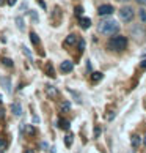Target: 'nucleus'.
Returning a JSON list of instances; mask_svg holds the SVG:
<instances>
[{
    "mask_svg": "<svg viewBox=\"0 0 146 153\" xmlns=\"http://www.w3.org/2000/svg\"><path fill=\"white\" fill-rule=\"evenodd\" d=\"M98 30L99 33H102V35H113V33H118V30H120V24L115 21V19H104L99 22L98 25Z\"/></svg>",
    "mask_w": 146,
    "mask_h": 153,
    "instance_id": "1",
    "label": "nucleus"
},
{
    "mask_svg": "<svg viewBox=\"0 0 146 153\" xmlns=\"http://www.w3.org/2000/svg\"><path fill=\"white\" fill-rule=\"evenodd\" d=\"M109 48L113 49V51H118V52H121V51H124L127 48V38L121 36V35L113 36L110 39V43H109Z\"/></svg>",
    "mask_w": 146,
    "mask_h": 153,
    "instance_id": "2",
    "label": "nucleus"
},
{
    "mask_svg": "<svg viewBox=\"0 0 146 153\" xmlns=\"http://www.w3.org/2000/svg\"><path fill=\"white\" fill-rule=\"evenodd\" d=\"M129 33H131V36L135 39L137 43H142L143 39L146 38V30H145V27H143L142 24L132 25V27H131V30H129Z\"/></svg>",
    "mask_w": 146,
    "mask_h": 153,
    "instance_id": "3",
    "label": "nucleus"
},
{
    "mask_svg": "<svg viewBox=\"0 0 146 153\" xmlns=\"http://www.w3.org/2000/svg\"><path fill=\"white\" fill-rule=\"evenodd\" d=\"M118 16H120V19L123 22H132L134 18H135V11H134L132 7L124 5V7H121L120 11H118Z\"/></svg>",
    "mask_w": 146,
    "mask_h": 153,
    "instance_id": "4",
    "label": "nucleus"
},
{
    "mask_svg": "<svg viewBox=\"0 0 146 153\" xmlns=\"http://www.w3.org/2000/svg\"><path fill=\"white\" fill-rule=\"evenodd\" d=\"M113 11H115V8L112 5L105 3V5H101L98 8V14L99 16H110V14H113Z\"/></svg>",
    "mask_w": 146,
    "mask_h": 153,
    "instance_id": "5",
    "label": "nucleus"
},
{
    "mask_svg": "<svg viewBox=\"0 0 146 153\" xmlns=\"http://www.w3.org/2000/svg\"><path fill=\"white\" fill-rule=\"evenodd\" d=\"M72 68H74V63H72L71 60H65V62H61V65H60V71L61 73H71Z\"/></svg>",
    "mask_w": 146,
    "mask_h": 153,
    "instance_id": "6",
    "label": "nucleus"
},
{
    "mask_svg": "<svg viewBox=\"0 0 146 153\" xmlns=\"http://www.w3.org/2000/svg\"><path fill=\"white\" fill-rule=\"evenodd\" d=\"M11 112H13L16 117H21L22 115V106L19 103H13L11 104Z\"/></svg>",
    "mask_w": 146,
    "mask_h": 153,
    "instance_id": "7",
    "label": "nucleus"
},
{
    "mask_svg": "<svg viewBox=\"0 0 146 153\" xmlns=\"http://www.w3.org/2000/svg\"><path fill=\"white\" fill-rule=\"evenodd\" d=\"M0 85L5 88V92H11V81L8 77H0Z\"/></svg>",
    "mask_w": 146,
    "mask_h": 153,
    "instance_id": "8",
    "label": "nucleus"
},
{
    "mask_svg": "<svg viewBox=\"0 0 146 153\" xmlns=\"http://www.w3.org/2000/svg\"><path fill=\"white\" fill-rule=\"evenodd\" d=\"M14 22H16V25H18V29H19L21 32L25 30V24H24V18H22V16H16Z\"/></svg>",
    "mask_w": 146,
    "mask_h": 153,
    "instance_id": "9",
    "label": "nucleus"
},
{
    "mask_svg": "<svg viewBox=\"0 0 146 153\" xmlns=\"http://www.w3.org/2000/svg\"><path fill=\"white\" fill-rule=\"evenodd\" d=\"M79 22H80L82 29H90V25H91V19H90V18H80Z\"/></svg>",
    "mask_w": 146,
    "mask_h": 153,
    "instance_id": "10",
    "label": "nucleus"
},
{
    "mask_svg": "<svg viewBox=\"0 0 146 153\" xmlns=\"http://www.w3.org/2000/svg\"><path fill=\"white\" fill-rule=\"evenodd\" d=\"M131 142H132V147H134V149H138V145L142 144V139H140V136L134 134L132 137H131Z\"/></svg>",
    "mask_w": 146,
    "mask_h": 153,
    "instance_id": "11",
    "label": "nucleus"
},
{
    "mask_svg": "<svg viewBox=\"0 0 146 153\" xmlns=\"http://www.w3.org/2000/svg\"><path fill=\"white\" fill-rule=\"evenodd\" d=\"M76 41H77L76 35H68V38L65 39V44H66V46H72V44H76Z\"/></svg>",
    "mask_w": 146,
    "mask_h": 153,
    "instance_id": "12",
    "label": "nucleus"
},
{
    "mask_svg": "<svg viewBox=\"0 0 146 153\" xmlns=\"http://www.w3.org/2000/svg\"><path fill=\"white\" fill-rule=\"evenodd\" d=\"M58 125H60V128H61V129H65V131H68L69 126H71L69 122H68V120H65V118H61V120L58 122Z\"/></svg>",
    "mask_w": 146,
    "mask_h": 153,
    "instance_id": "13",
    "label": "nucleus"
},
{
    "mask_svg": "<svg viewBox=\"0 0 146 153\" xmlns=\"http://www.w3.org/2000/svg\"><path fill=\"white\" fill-rule=\"evenodd\" d=\"M47 95H50V96H52V98H55V96H57L58 95V92H57V88H55V87H52V85H47Z\"/></svg>",
    "mask_w": 146,
    "mask_h": 153,
    "instance_id": "14",
    "label": "nucleus"
},
{
    "mask_svg": "<svg viewBox=\"0 0 146 153\" xmlns=\"http://www.w3.org/2000/svg\"><path fill=\"white\" fill-rule=\"evenodd\" d=\"M101 79H102V73H91V81L93 82H98V81H101Z\"/></svg>",
    "mask_w": 146,
    "mask_h": 153,
    "instance_id": "15",
    "label": "nucleus"
},
{
    "mask_svg": "<svg viewBox=\"0 0 146 153\" xmlns=\"http://www.w3.org/2000/svg\"><path fill=\"white\" fill-rule=\"evenodd\" d=\"M30 39H32V43L35 44V46H38V44H39V38H38V35H36L35 32L30 33Z\"/></svg>",
    "mask_w": 146,
    "mask_h": 153,
    "instance_id": "16",
    "label": "nucleus"
},
{
    "mask_svg": "<svg viewBox=\"0 0 146 153\" xmlns=\"http://www.w3.org/2000/svg\"><path fill=\"white\" fill-rule=\"evenodd\" d=\"M2 63H3L5 66H8V68H13V60H11V59L3 57V59H2Z\"/></svg>",
    "mask_w": 146,
    "mask_h": 153,
    "instance_id": "17",
    "label": "nucleus"
},
{
    "mask_svg": "<svg viewBox=\"0 0 146 153\" xmlns=\"http://www.w3.org/2000/svg\"><path fill=\"white\" fill-rule=\"evenodd\" d=\"M138 18L142 22H146V11L142 8V10H138Z\"/></svg>",
    "mask_w": 146,
    "mask_h": 153,
    "instance_id": "18",
    "label": "nucleus"
},
{
    "mask_svg": "<svg viewBox=\"0 0 146 153\" xmlns=\"http://www.w3.org/2000/svg\"><path fill=\"white\" fill-rule=\"evenodd\" d=\"M65 144L68 145V147H71V144H72V134H66V137H65Z\"/></svg>",
    "mask_w": 146,
    "mask_h": 153,
    "instance_id": "19",
    "label": "nucleus"
},
{
    "mask_svg": "<svg viewBox=\"0 0 146 153\" xmlns=\"http://www.w3.org/2000/svg\"><path fill=\"white\" fill-rule=\"evenodd\" d=\"M71 109V104L68 103V101H65V103H61V111H65V112H68Z\"/></svg>",
    "mask_w": 146,
    "mask_h": 153,
    "instance_id": "20",
    "label": "nucleus"
},
{
    "mask_svg": "<svg viewBox=\"0 0 146 153\" xmlns=\"http://www.w3.org/2000/svg\"><path fill=\"white\" fill-rule=\"evenodd\" d=\"M5 149H7V140H5V139H0V153H3Z\"/></svg>",
    "mask_w": 146,
    "mask_h": 153,
    "instance_id": "21",
    "label": "nucleus"
},
{
    "mask_svg": "<svg viewBox=\"0 0 146 153\" xmlns=\"http://www.w3.org/2000/svg\"><path fill=\"white\" fill-rule=\"evenodd\" d=\"M101 133H102V129H101L99 125H96V126H94V137H99Z\"/></svg>",
    "mask_w": 146,
    "mask_h": 153,
    "instance_id": "22",
    "label": "nucleus"
},
{
    "mask_svg": "<svg viewBox=\"0 0 146 153\" xmlns=\"http://www.w3.org/2000/svg\"><path fill=\"white\" fill-rule=\"evenodd\" d=\"M82 13H83V8L82 7H77L76 8V14L79 16V18H82Z\"/></svg>",
    "mask_w": 146,
    "mask_h": 153,
    "instance_id": "23",
    "label": "nucleus"
},
{
    "mask_svg": "<svg viewBox=\"0 0 146 153\" xmlns=\"http://www.w3.org/2000/svg\"><path fill=\"white\" fill-rule=\"evenodd\" d=\"M47 73H49V76H52V77L55 76V74H54V68H52V65H47Z\"/></svg>",
    "mask_w": 146,
    "mask_h": 153,
    "instance_id": "24",
    "label": "nucleus"
},
{
    "mask_svg": "<svg viewBox=\"0 0 146 153\" xmlns=\"http://www.w3.org/2000/svg\"><path fill=\"white\" fill-rule=\"evenodd\" d=\"M30 16H32L33 22H36V21H38V16H36V13H35V11H30Z\"/></svg>",
    "mask_w": 146,
    "mask_h": 153,
    "instance_id": "25",
    "label": "nucleus"
},
{
    "mask_svg": "<svg viewBox=\"0 0 146 153\" xmlns=\"http://www.w3.org/2000/svg\"><path fill=\"white\" fill-rule=\"evenodd\" d=\"M83 48H85V43H83V39H80V41H79V49L83 51Z\"/></svg>",
    "mask_w": 146,
    "mask_h": 153,
    "instance_id": "26",
    "label": "nucleus"
},
{
    "mask_svg": "<svg viewBox=\"0 0 146 153\" xmlns=\"http://www.w3.org/2000/svg\"><path fill=\"white\" fill-rule=\"evenodd\" d=\"M24 54H25V55H27V57H29V59H32V54H30V51L27 49V48H24Z\"/></svg>",
    "mask_w": 146,
    "mask_h": 153,
    "instance_id": "27",
    "label": "nucleus"
},
{
    "mask_svg": "<svg viewBox=\"0 0 146 153\" xmlns=\"http://www.w3.org/2000/svg\"><path fill=\"white\" fill-rule=\"evenodd\" d=\"M105 118H107V120H112V118H115V112H113V114H105Z\"/></svg>",
    "mask_w": 146,
    "mask_h": 153,
    "instance_id": "28",
    "label": "nucleus"
},
{
    "mask_svg": "<svg viewBox=\"0 0 146 153\" xmlns=\"http://www.w3.org/2000/svg\"><path fill=\"white\" fill-rule=\"evenodd\" d=\"M7 2H8V5H10V7H14V5H16V2H18V0H7Z\"/></svg>",
    "mask_w": 146,
    "mask_h": 153,
    "instance_id": "29",
    "label": "nucleus"
},
{
    "mask_svg": "<svg viewBox=\"0 0 146 153\" xmlns=\"http://www.w3.org/2000/svg\"><path fill=\"white\" fill-rule=\"evenodd\" d=\"M25 128H27V131H29L30 134H33V133H35V129H33V128L30 126V125H29V126H25Z\"/></svg>",
    "mask_w": 146,
    "mask_h": 153,
    "instance_id": "30",
    "label": "nucleus"
},
{
    "mask_svg": "<svg viewBox=\"0 0 146 153\" xmlns=\"http://www.w3.org/2000/svg\"><path fill=\"white\" fill-rule=\"evenodd\" d=\"M137 3H140V5H143V7H146V0H137Z\"/></svg>",
    "mask_w": 146,
    "mask_h": 153,
    "instance_id": "31",
    "label": "nucleus"
},
{
    "mask_svg": "<svg viewBox=\"0 0 146 153\" xmlns=\"http://www.w3.org/2000/svg\"><path fill=\"white\" fill-rule=\"evenodd\" d=\"M142 68H146V60H143V62H142Z\"/></svg>",
    "mask_w": 146,
    "mask_h": 153,
    "instance_id": "32",
    "label": "nucleus"
},
{
    "mask_svg": "<svg viewBox=\"0 0 146 153\" xmlns=\"http://www.w3.org/2000/svg\"><path fill=\"white\" fill-rule=\"evenodd\" d=\"M25 153H35V152H33L32 149H29V150H25Z\"/></svg>",
    "mask_w": 146,
    "mask_h": 153,
    "instance_id": "33",
    "label": "nucleus"
},
{
    "mask_svg": "<svg viewBox=\"0 0 146 153\" xmlns=\"http://www.w3.org/2000/svg\"><path fill=\"white\" fill-rule=\"evenodd\" d=\"M118 2H121V3H126V2H129V0H118Z\"/></svg>",
    "mask_w": 146,
    "mask_h": 153,
    "instance_id": "34",
    "label": "nucleus"
},
{
    "mask_svg": "<svg viewBox=\"0 0 146 153\" xmlns=\"http://www.w3.org/2000/svg\"><path fill=\"white\" fill-rule=\"evenodd\" d=\"M145 145H146V137H145Z\"/></svg>",
    "mask_w": 146,
    "mask_h": 153,
    "instance_id": "35",
    "label": "nucleus"
}]
</instances>
